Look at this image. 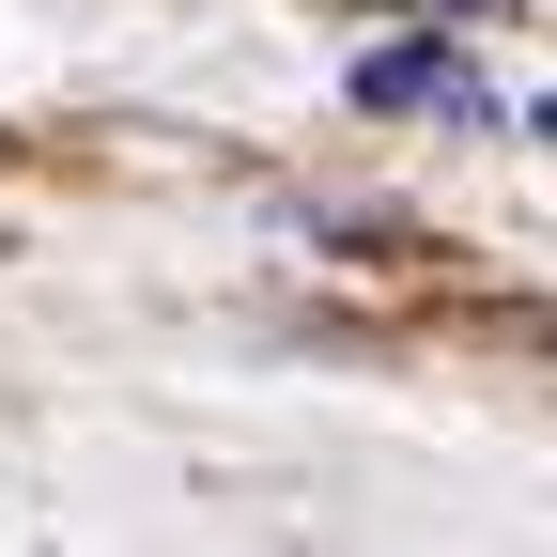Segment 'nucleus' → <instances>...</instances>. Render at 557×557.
I'll list each match as a JSON object with an SVG mask.
<instances>
[{
  "instance_id": "nucleus-1",
  "label": "nucleus",
  "mask_w": 557,
  "mask_h": 557,
  "mask_svg": "<svg viewBox=\"0 0 557 557\" xmlns=\"http://www.w3.org/2000/svg\"><path fill=\"white\" fill-rule=\"evenodd\" d=\"M341 94H357L372 124H496V78L449 47V16H434V32H403V47H372Z\"/></svg>"
},
{
  "instance_id": "nucleus-2",
  "label": "nucleus",
  "mask_w": 557,
  "mask_h": 557,
  "mask_svg": "<svg viewBox=\"0 0 557 557\" xmlns=\"http://www.w3.org/2000/svg\"><path fill=\"white\" fill-rule=\"evenodd\" d=\"M403 16H465V0H403Z\"/></svg>"
}]
</instances>
